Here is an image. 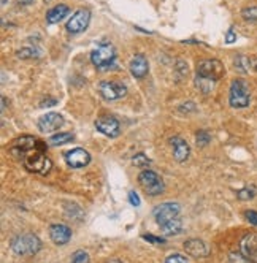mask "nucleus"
I'll return each mask as SVG.
<instances>
[{
    "label": "nucleus",
    "instance_id": "obj_1",
    "mask_svg": "<svg viewBox=\"0 0 257 263\" xmlns=\"http://www.w3.org/2000/svg\"><path fill=\"white\" fill-rule=\"evenodd\" d=\"M46 143L36 137L24 135L11 141L8 153L20 159L29 172L36 175H48L52 168V162L46 154Z\"/></svg>",
    "mask_w": 257,
    "mask_h": 263
},
{
    "label": "nucleus",
    "instance_id": "obj_2",
    "mask_svg": "<svg viewBox=\"0 0 257 263\" xmlns=\"http://www.w3.org/2000/svg\"><path fill=\"white\" fill-rule=\"evenodd\" d=\"M11 251L20 255V257H32L42 249V241L40 238L33 235V233H23V235H16L11 242Z\"/></svg>",
    "mask_w": 257,
    "mask_h": 263
},
{
    "label": "nucleus",
    "instance_id": "obj_3",
    "mask_svg": "<svg viewBox=\"0 0 257 263\" xmlns=\"http://www.w3.org/2000/svg\"><path fill=\"white\" fill-rule=\"evenodd\" d=\"M90 61L99 70H112L116 68V49L112 43H100L93 52Z\"/></svg>",
    "mask_w": 257,
    "mask_h": 263
},
{
    "label": "nucleus",
    "instance_id": "obj_4",
    "mask_svg": "<svg viewBox=\"0 0 257 263\" xmlns=\"http://www.w3.org/2000/svg\"><path fill=\"white\" fill-rule=\"evenodd\" d=\"M251 102V92H249V86L245 80L236 78L232 81L230 84V90H229V103L232 108H246L249 106Z\"/></svg>",
    "mask_w": 257,
    "mask_h": 263
},
{
    "label": "nucleus",
    "instance_id": "obj_5",
    "mask_svg": "<svg viewBox=\"0 0 257 263\" xmlns=\"http://www.w3.org/2000/svg\"><path fill=\"white\" fill-rule=\"evenodd\" d=\"M224 73H226L224 64L217 59H204L197 64V78L217 83L224 77Z\"/></svg>",
    "mask_w": 257,
    "mask_h": 263
},
{
    "label": "nucleus",
    "instance_id": "obj_6",
    "mask_svg": "<svg viewBox=\"0 0 257 263\" xmlns=\"http://www.w3.org/2000/svg\"><path fill=\"white\" fill-rule=\"evenodd\" d=\"M138 184L141 185L144 194H148L150 197H157L165 189L163 179L153 170H143L138 175Z\"/></svg>",
    "mask_w": 257,
    "mask_h": 263
},
{
    "label": "nucleus",
    "instance_id": "obj_7",
    "mask_svg": "<svg viewBox=\"0 0 257 263\" xmlns=\"http://www.w3.org/2000/svg\"><path fill=\"white\" fill-rule=\"evenodd\" d=\"M99 92L105 100H119L127 96V86L119 81H102L99 84Z\"/></svg>",
    "mask_w": 257,
    "mask_h": 263
},
{
    "label": "nucleus",
    "instance_id": "obj_8",
    "mask_svg": "<svg viewBox=\"0 0 257 263\" xmlns=\"http://www.w3.org/2000/svg\"><path fill=\"white\" fill-rule=\"evenodd\" d=\"M179 213H181V206L178 203H172V201L162 203L154 210V219L159 227H162V225H165L167 222L179 217Z\"/></svg>",
    "mask_w": 257,
    "mask_h": 263
},
{
    "label": "nucleus",
    "instance_id": "obj_9",
    "mask_svg": "<svg viewBox=\"0 0 257 263\" xmlns=\"http://www.w3.org/2000/svg\"><path fill=\"white\" fill-rule=\"evenodd\" d=\"M90 23V11L87 8H81L77 13H73V16L67 21V30L70 33H81L87 29Z\"/></svg>",
    "mask_w": 257,
    "mask_h": 263
},
{
    "label": "nucleus",
    "instance_id": "obj_10",
    "mask_svg": "<svg viewBox=\"0 0 257 263\" xmlns=\"http://www.w3.org/2000/svg\"><path fill=\"white\" fill-rule=\"evenodd\" d=\"M96 127L99 132H102L103 135L109 137V138H115L119 135V122L118 119H115L113 116H100L97 121H96Z\"/></svg>",
    "mask_w": 257,
    "mask_h": 263
},
{
    "label": "nucleus",
    "instance_id": "obj_11",
    "mask_svg": "<svg viewBox=\"0 0 257 263\" xmlns=\"http://www.w3.org/2000/svg\"><path fill=\"white\" fill-rule=\"evenodd\" d=\"M182 248H185L188 255L195 257V258H204V257L210 255V248L207 246V242H204L201 239H197V238L185 241Z\"/></svg>",
    "mask_w": 257,
    "mask_h": 263
},
{
    "label": "nucleus",
    "instance_id": "obj_12",
    "mask_svg": "<svg viewBox=\"0 0 257 263\" xmlns=\"http://www.w3.org/2000/svg\"><path fill=\"white\" fill-rule=\"evenodd\" d=\"M65 162L71 168H83L90 162V156L84 149L75 147V149H71V151L65 153Z\"/></svg>",
    "mask_w": 257,
    "mask_h": 263
},
{
    "label": "nucleus",
    "instance_id": "obj_13",
    "mask_svg": "<svg viewBox=\"0 0 257 263\" xmlns=\"http://www.w3.org/2000/svg\"><path fill=\"white\" fill-rule=\"evenodd\" d=\"M240 252L252 263H257V233H248L242 238Z\"/></svg>",
    "mask_w": 257,
    "mask_h": 263
},
{
    "label": "nucleus",
    "instance_id": "obj_14",
    "mask_svg": "<svg viewBox=\"0 0 257 263\" xmlns=\"http://www.w3.org/2000/svg\"><path fill=\"white\" fill-rule=\"evenodd\" d=\"M49 238L58 246H64L71 239V230L64 223H52L49 227Z\"/></svg>",
    "mask_w": 257,
    "mask_h": 263
},
{
    "label": "nucleus",
    "instance_id": "obj_15",
    "mask_svg": "<svg viewBox=\"0 0 257 263\" xmlns=\"http://www.w3.org/2000/svg\"><path fill=\"white\" fill-rule=\"evenodd\" d=\"M62 125H64V118L59 112H48V115L39 119V128L45 132V134H48V132H56Z\"/></svg>",
    "mask_w": 257,
    "mask_h": 263
},
{
    "label": "nucleus",
    "instance_id": "obj_16",
    "mask_svg": "<svg viewBox=\"0 0 257 263\" xmlns=\"http://www.w3.org/2000/svg\"><path fill=\"white\" fill-rule=\"evenodd\" d=\"M128 68H131V73L135 78H144L150 71L148 59H146L143 54H135L131 64H128Z\"/></svg>",
    "mask_w": 257,
    "mask_h": 263
},
{
    "label": "nucleus",
    "instance_id": "obj_17",
    "mask_svg": "<svg viewBox=\"0 0 257 263\" xmlns=\"http://www.w3.org/2000/svg\"><path fill=\"white\" fill-rule=\"evenodd\" d=\"M170 144H172V149H173V157L176 162H186L188 157H189V144L182 140L181 137H173L170 138Z\"/></svg>",
    "mask_w": 257,
    "mask_h": 263
},
{
    "label": "nucleus",
    "instance_id": "obj_18",
    "mask_svg": "<svg viewBox=\"0 0 257 263\" xmlns=\"http://www.w3.org/2000/svg\"><path fill=\"white\" fill-rule=\"evenodd\" d=\"M70 13V8L64 4H59L54 8H51L48 13H46V23L48 24H56V23H61L64 17Z\"/></svg>",
    "mask_w": 257,
    "mask_h": 263
},
{
    "label": "nucleus",
    "instance_id": "obj_19",
    "mask_svg": "<svg viewBox=\"0 0 257 263\" xmlns=\"http://www.w3.org/2000/svg\"><path fill=\"white\" fill-rule=\"evenodd\" d=\"M160 230L163 232L165 236H175V235H179V232L182 230V222H181L179 217H176V219L167 222L165 225H162Z\"/></svg>",
    "mask_w": 257,
    "mask_h": 263
},
{
    "label": "nucleus",
    "instance_id": "obj_20",
    "mask_svg": "<svg viewBox=\"0 0 257 263\" xmlns=\"http://www.w3.org/2000/svg\"><path fill=\"white\" fill-rule=\"evenodd\" d=\"M233 65L238 71H242V73H249L252 70V59L248 58V55H236L235 61H233Z\"/></svg>",
    "mask_w": 257,
    "mask_h": 263
},
{
    "label": "nucleus",
    "instance_id": "obj_21",
    "mask_svg": "<svg viewBox=\"0 0 257 263\" xmlns=\"http://www.w3.org/2000/svg\"><path fill=\"white\" fill-rule=\"evenodd\" d=\"M71 140H73V134H70V132H59V134L52 135L48 143L54 144V146H59V144H65Z\"/></svg>",
    "mask_w": 257,
    "mask_h": 263
},
{
    "label": "nucleus",
    "instance_id": "obj_22",
    "mask_svg": "<svg viewBox=\"0 0 257 263\" xmlns=\"http://www.w3.org/2000/svg\"><path fill=\"white\" fill-rule=\"evenodd\" d=\"M195 86H197L201 92H204V93H210V92L214 89L216 83L208 81V80H201V78H195Z\"/></svg>",
    "mask_w": 257,
    "mask_h": 263
},
{
    "label": "nucleus",
    "instance_id": "obj_23",
    "mask_svg": "<svg viewBox=\"0 0 257 263\" xmlns=\"http://www.w3.org/2000/svg\"><path fill=\"white\" fill-rule=\"evenodd\" d=\"M242 16H243L245 21L255 23L257 21V7H246V8H243Z\"/></svg>",
    "mask_w": 257,
    "mask_h": 263
},
{
    "label": "nucleus",
    "instance_id": "obj_24",
    "mask_svg": "<svg viewBox=\"0 0 257 263\" xmlns=\"http://www.w3.org/2000/svg\"><path fill=\"white\" fill-rule=\"evenodd\" d=\"M132 163L138 168H148L151 165V160L146 157L144 154H135L132 159Z\"/></svg>",
    "mask_w": 257,
    "mask_h": 263
},
{
    "label": "nucleus",
    "instance_id": "obj_25",
    "mask_svg": "<svg viewBox=\"0 0 257 263\" xmlns=\"http://www.w3.org/2000/svg\"><path fill=\"white\" fill-rule=\"evenodd\" d=\"M210 141H211V137H210L208 132H205V130L197 132V135H195V143H197L198 146L204 147V146L210 144Z\"/></svg>",
    "mask_w": 257,
    "mask_h": 263
},
{
    "label": "nucleus",
    "instance_id": "obj_26",
    "mask_svg": "<svg viewBox=\"0 0 257 263\" xmlns=\"http://www.w3.org/2000/svg\"><path fill=\"white\" fill-rule=\"evenodd\" d=\"M71 263H90V257L84 251H77L71 255Z\"/></svg>",
    "mask_w": 257,
    "mask_h": 263
},
{
    "label": "nucleus",
    "instance_id": "obj_27",
    "mask_svg": "<svg viewBox=\"0 0 257 263\" xmlns=\"http://www.w3.org/2000/svg\"><path fill=\"white\" fill-rule=\"evenodd\" d=\"M229 263H252L248 257H245L242 252H230Z\"/></svg>",
    "mask_w": 257,
    "mask_h": 263
},
{
    "label": "nucleus",
    "instance_id": "obj_28",
    "mask_svg": "<svg viewBox=\"0 0 257 263\" xmlns=\"http://www.w3.org/2000/svg\"><path fill=\"white\" fill-rule=\"evenodd\" d=\"M236 197L240 200H251L255 197V191L254 189H249V187H246V189H242L240 192L236 194Z\"/></svg>",
    "mask_w": 257,
    "mask_h": 263
},
{
    "label": "nucleus",
    "instance_id": "obj_29",
    "mask_svg": "<svg viewBox=\"0 0 257 263\" xmlns=\"http://www.w3.org/2000/svg\"><path fill=\"white\" fill-rule=\"evenodd\" d=\"M165 263H188V258L185 255H181V254H173V255L167 257Z\"/></svg>",
    "mask_w": 257,
    "mask_h": 263
},
{
    "label": "nucleus",
    "instance_id": "obj_30",
    "mask_svg": "<svg viewBox=\"0 0 257 263\" xmlns=\"http://www.w3.org/2000/svg\"><path fill=\"white\" fill-rule=\"evenodd\" d=\"M245 219L249 223H252V225H255V227H257V211H252V210L245 211Z\"/></svg>",
    "mask_w": 257,
    "mask_h": 263
},
{
    "label": "nucleus",
    "instance_id": "obj_31",
    "mask_svg": "<svg viewBox=\"0 0 257 263\" xmlns=\"http://www.w3.org/2000/svg\"><path fill=\"white\" fill-rule=\"evenodd\" d=\"M143 239H144V241H150V242H153V244H163V242H165L163 238H156V236H153V235H143Z\"/></svg>",
    "mask_w": 257,
    "mask_h": 263
},
{
    "label": "nucleus",
    "instance_id": "obj_32",
    "mask_svg": "<svg viewBox=\"0 0 257 263\" xmlns=\"http://www.w3.org/2000/svg\"><path fill=\"white\" fill-rule=\"evenodd\" d=\"M233 42H236V35H235V32H233V27H230L229 30H227V35H226V43H233Z\"/></svg>",
    "mask_w": 257,
    "mask_h": 263
},
{
    "label": "nucleus",
    "instance_id": "obj_33",
    "mask_svg": "<svg viewBox=\"0 0 257 263\" xmlns=\"http://www.w3.org/2000/svg\"><path fill=\"white\" fill-rule=\"evenodd\" d=\"M128 201H131L132 206H140V198L135 192H131L128 194Z\"/></svg>",
    "mask_w": 257,
    "mask_h": 263
},
{
    "label": "nucleus",
    "instance_id": "obj_34",
    "mask_svg": "<svg viewBox=\"0 0 257 263\" xmlns=\"http://www.w3.org/2000/svg\"><path fill=\"white\" fill-rule=\"evenodd\" d=\"M56 103H58V100H46V102H42L40 106H45V105H56Z\"/></svg>",
    "mask_w": 257,
    "mask_h": 263
},
{
    "label": "nucleus",
    "instance_id": "obj_35",
    "mask_svg": "<svg viewBox=\"0 0 257 263\" xmlns=\"http://www.w3.org/2000/svg\"><path fill=\"white\" fill-rule=\"evenodd\" d=\"M252 70L257 71V58H252Z\"/></svg>",
    "mask_w": 257,
    "mask_h": 263
},
{
    "label": "nucleus",
    "instance_id": "obj_36",
    "mask_svg": "<svg viewBox=\"0 0 257 263\" xmlns=\"http://www.w3.org/2000/svg\"><path fill=\"white\" fill-rule=\"evenodd\" d=\"M33 2V0H20V4H23V5H30Z\"/></svg>",
    "mask_w": 257,
    "mask_h": 263
},
{
    "label": "nucleus",
    "instance_id": "obj_37",
    "mask_svg": "<svg viewBox=\"0 0 257 263\" xmlns=\"http://www.w3.org/2000/svg\"><path fill=\"white\" fill-rule=\"evenodd\" d=\"M7 2H8V0H2V5H5Z\"/></svg>",
    "mask_w": 257,
    "mask_h": 263
}]
</instances>
